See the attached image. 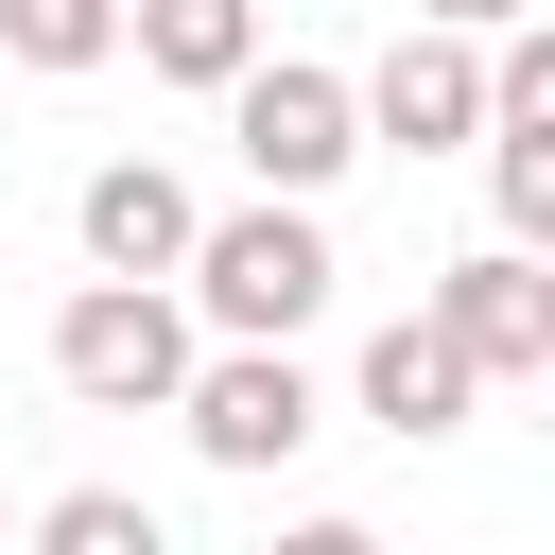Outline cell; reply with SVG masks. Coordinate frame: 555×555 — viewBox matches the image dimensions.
I'll return each mask as SVG.
<instances>
[{
    "label": "cell",
    "mask_w": 555,
    "mask_h": 555,
    "mask_svg": "<svg viewBox=\"0 0 555 555\" xmlns=\"http://www.w3.org/2000/svg\"><path fill=\"white\" fill-rule=\"evenodd\" d=\"M225 156H243L260 191H330V173L364 156V87L312 69V52H260V69L225 87Z\"/></svg>",
    "instance_id": "cell-3"
},
{
    "label": "cell",
    "mask_w": 555,
    "mask_h": 555,
    "mask_svg": "<svg viewBox=\"0 0 555 555\" xmlns=\"http://www.w3.org/2000/svg\"><path fill=\"white\" fill-rule=\"evenodd\" d=\"M35 538L52 555H156V503L139 486H69V503H35Z\"/></svg>",
    "instance_id": "cell-12"
},
{
    "label": "cell",
    "mask_w": 555,
    "mask_h": 555,
    "mask_svg": "<svg viewBox=\"0 0 555 555\" xmlns=\"http://www.w3.org/2000/svg\"><path fill=\"white\" fill-rule=\"evenodd\" d=\"M486 121H503V69H486L468 17H416V35L364 69V139H399V156H468Z\"/></svg>",
    "instance_id": "cell-5"
},
{
    "label": "cell",
    "mask_w": 555,
    "mask_h": 555,
    "mask_svg": "<svg viewBox=\"0 0 555 555\" xmlns=\"http://www.w3.org/2000/svg\"><path fill=\"white\" fill-rule=\"evenodd\" d=\"M486 69H503V121H555V17H503Z\"/></svg>",
    "instance_id": "cell-13"
},
{
    "label": "cell",
    "mask_w": 555,
    "mask_h": 555,
    "mask_svg": "<svg viewBox=\"0 0 555 555\" xmlns=\"http://www.w3.org/2000/svg\"><path fill=\"white\" fill-rule=\"evenodd\" d=\"M330 225H312V191H260V208H225L208 243H191V312L208 330H260V347H295L312 312H330Z\"/></svg>",
    "instance_id": "cell-1"
},
{
    "label": "cell",
    "mask_w": 555,
    "mask_h": 555,
    "mask_svg": "<svg viewBox=\"0 0 555 555\" xmlns=\"http://www.w3.org/2000/svg\"><path fill=\"white\" fill-rule=\"evenodd\" d=\"M69 243H87V278H191V243H208V208L156 173V156H104L87 191H69Z\"/></svg>",
    "instance_id": "cell-8"
},
{
    "label": "cell",
    "mask_w": 555,
    "mask_h": 555,
    "mask_svg": "<svg viewBox=\"0 0 555 555\" xmlns=\"http://www.w3.org/2000/svg\"><path fill=\"white\" fill-rule=\"evenodd\" d=\"M191 312H173V278H87L69 312H52V382L87 399V416H173L191 399Z\"/></svg>",
    "instance_id": "cell-2"
},
{
    "label": "cell",
    "mask_w": 555,
    "mask_h": 555,
    "mask_svg": "<svg viewBox=\"0 0 555 555\" xmlns=\"http://www.w3.org/2000/svg\"><path fill=\"white\" fill-rule=\"evenodd\" d=\"M121 35H139V0H0V52H17V69H52V87H69V69H104Z\"/></svg>",
    "instance_id": "cell-10"
},
{
    "label": "cell",
    "mask_w": 555,
    "mask_h": 555,
    "mask_svg": "<svg viewBox=\"0 0 555 555\" xmlns=\"http://www.w3.org/2000/svg\"><path fill=\"white\" fill-rule=\"evenodd\" d=\"M434 312H451V347H468L486 382H555V260H538V243L434 260Z\"/></svg>",
    "instance_id": "cell-6"
},
{
    "label": "cell",
    "mask_w": 555,
    "mask_h": 555,
    "mask_svg": "<svg viewBox=\"0 0 555 555\" xmlns=\"http://www.w3.org/2000/svg\"><path fill=\"white\" fill-rule=\"evenodd\" d=\"M347 399H364V416H382L399 451H434V434H468V399H486V364H468V347H451V312L416 295L399 330H364V364H347Z\"/></svg>",
    "instance_id": "cell-7"
},
{
    "label": "cell",
    "mask_w": 555,
    "mask_h": 555,
    "mask_svg": "<svg viewBox=\"0 0 555 555\" xmlns=\"http://www.w3.org/2000/svg\"><path fill=\"white\" fill-rule=\"evenodd\" d=\"M416 17H468V35H503V17H538V0H416Z\"/></svg>",
    "instance_id": "cell-14"
},
{
    "label": "cell",
    "mask_w": 555,
    "mask_h": 555,
    "mask_svg": "<svg viewBox=\"0 0 555 555\" xmlns=\"http://www.w3.org/2000/svg\"><path fill=\"white\" fill-rule=\"evenodd\" d=\"M173 416H191V451H208V468H243V486H260V468H295V451L330 434L312 364H295V347H260V330H225V347L191 364V399H173Z\"/></svg>",
    "instance_id": "cell-4"
},
{
    "label": "cell",
    "mask_w": 555,
    "mask_h": 555,
    "mask_svg": "<svg viewBox=\"0 0 555 555\" xmlns=\"http://www.w3.org/2000/svg\"><path fill=\"white\" fill-rule=\"evenodd\" d=\"M486 191H503V243L555 260V121H486Z\"/></svg>",
    "instance_id": "cell-11"
},
{
    "label": "cell",
    "mask_w": 555,
    "mask_h": 555,
    "mask_svg": "<svg viewBox=\"0 0 555 555\" xmlns=\"http://www.w3.org/2000/svg\"><path fill=\"white\" fill-rule=\"evenodd\" d=\"M139 69H156V87H208V104H225V87L260 69V0H139Z\"/></svg>",
    "instance_id": "cell-9"
}]
</instances>
